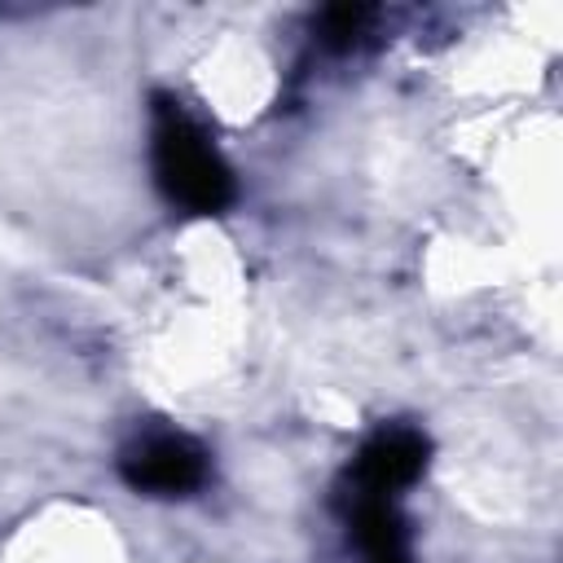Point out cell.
Wrapping results in <instances>:
<instances>
[{
    "instance_id": "5b68a950",
    "label": "cell",
    "mask_w": 563,
    "mask_h": 563,
    "mask_svg": "<svg viewBox=\"0 0 563 563\" xmlns=\"http://www.w3.org/2000/svg\"><path fill=\"white\" fill-rule=\"evenodd\" d=\"M369 22H374V9L365 4H339V9H325L321 13V44L325 48H356L365 35H369Z\"/></svg>"
},
{
    "instance_id": "277c9868",
    "label": "cell",
    "mask_w": 563,
    "mask_h": 563,
    "mask_svg": "<svg viewBox=\"0 0 563 563\" xmlns=\"http://www.w3.org/2000/svg\"><path fill=\"white\" fill-rule=\"evenodd\" d=\"M352 537L365 563H413L409 532L391 497H352Z\"/></svg>"
},
{
    "instance_id": "3957f363",
    "label": "cell",
    "mask_w": 563,
    "mask_h": 563,
    "mask_svg": "<svg viewBox=\"0 0 563 563\" xmlns=\"http://www.w3.org/2000/svg\"><path fill=\"white\" fill-rule=\"evenodd\" d=\"M427 466V440L409 427H391L378 431L356 466H352V493L356 497H396L400 488H409Z\"/></svg>"
},
{
    "instance_id": "7a4b0ae2",
    "label": "cell",
    "mask_w": 563,
    "mask_h": 563,
    "mask_svg": "<svg viewBox=\"0 0 563 563\" xmlns=\"http://www.w3.org/2000/svg\"><path fill=\"white\" fill-rule=\"evenodd\" d=\"M119 471L136 493L185 497L207 484V449L180 431H154L123 449Z\"/></svg>"
},
{
    "instance_id": "6da1fadb",
    "label": "cell",
    "mask_w": 563,
    "mask_h": 563,
    "mask_svg": "<svg viewBox=\"0 0 563 563\" xmlns=\"http://www.w3.org/2000/svg\"><path fill=\"white\" fill-rule=\"evenodd\" d=\"M154 176L163 194L185 211L211 216L233 202V172L202 136V128L167 97L154 106Z\"/></svg>"
}]
</instances>
